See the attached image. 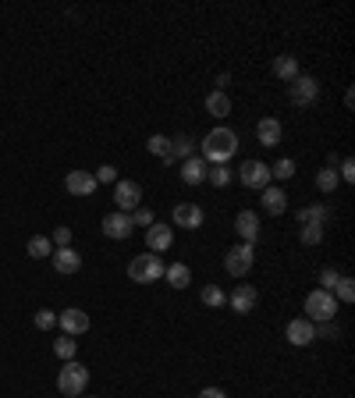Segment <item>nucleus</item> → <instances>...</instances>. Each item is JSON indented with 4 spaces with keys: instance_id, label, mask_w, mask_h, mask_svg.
<instances>
[{
    "instance_id": "obj_1",
    "label": "nucleus",
    "mask_w": 355,
    "mask_h": 398,
    "mask_svg": "<svg viewBox=\"0 0 355 398\" xmlns=\"http://www.w3.org/2000/svg\"><path fill=\"white\" fill-rule=\"evenodd\" d=\"M199 146H203V160H210V164H227L234 153H239V135H234L231 128H224V125H217V128L206 132V139H203Z\"/></svg>"
},
{
    "instance_id": "obj_2",
    "label": "nucleus",
    "mask_w": 355,
    "mask_h": 398,
    "mask_svg": "<svg viewBox=\"0 0 355 398\" xmlns=\"http://www.w3.org/2000/svg\"><path fill=\"white\" fill-rule=\"evenodd\" d=\"M89 387V370L75 359H68L61 370H57V391L68 394V398H79L82 391Z\"/></svg>"
},
{
    "instance_id": "obj_3",
    "label": "nucleus",
    "mask_w": 355,
    "mask_h": 398,
    "mask_svg": "<svg viewBox=\"0 0 355 398\" xmlns=\"http://www.w3.org/2000/svg\"><path fill=\"white\" fill-rule=\"evenodd\" d=\"M128 277H132L135 284H153V281L163 277V260L153 256V253L132 256V263H128Z\"/></svg>"
},
{
    "instance_id": "obj_4",
    "label": "nucleus",
    "mask_w": 355,
    "mask_h": 398,
    "mask_svg": "<svg viewBox=\"0 0 355 398\" xmlns=\"http://www.w3.org/2000/svg\"><path fill=\"white\" fill-rule=\"evenodd\" d=\"M334 313H337V299H334L330 292L313 288V292L306 296V320H313V324H327V320H334Z\"/></svg>"
},
{
    "instance_id": "obj_5",
    "label": "nucleus",
    "mask_w": 355,
    "mask_h": 398,
    "mask_svg": "<svg viewBox=\"0 0 355 398\" xmlns=\"http://www.w3.org/2000/svg\"><path fill=\"white\" fill-rule=\"evenodd\" d=\"M253 263H256V253H253L249 242H239V246H231V249L224 253V270H227L231 277H246V274L253 270Z\"/></svg>"
},
{
    "instance_id": "obj_6",
    "label": "nucleus",
    "mask_w": 355,
    "mask_h": 398,
    "mask_svg": "<svg viewBox=\"0 0 355 398\" xmlns=\"http://www.w3.org/2000/svg\"><path fill=\"white\" fill-rule=\"evenodd\" d=\"M288 96H291V103L295 107H313L316 103V96H320V82L313 79V75H295L291 79V86H288Z\"/></svg>"
},
{
    "instance_id": "obj_7",
    "label": "nucleus",
    "mask_w": 355,
    "mask_h": 398,
    "mask_svg": "<svg viewBox=\"0 0 355 398\" xmlns=\"http://www.w3.org/2000/svg\"><path fill=\"white\" fill-rule=\"evenodd\" d=\"M239 182H242L246 189L263 192V189L270 185V167H267L263 160H246V164L239 167Z\"/></svg>"
},
{
    "instance_id": "obj_8",
    "label": "nucleus",
    "mask_w": 355,
    "mask_h": 398,
    "mask_svg": "<svg viewBox=\"0 0 355 398\" xmlns=\"http://www.w3.org/2000/svg\"><path fill=\"white\" fill-rule=\"evenodd\" d=\"M114 203H117V210H121V213H132V210L142 206V189H139L135 182L117 178V182H114Z\"/></svg>"
},
{
    "instance_id": "obj_9",
    "label": "nucleus",
    "mask_w": 355,
    "mask_h": 398,
    "mask_svg": "<svg viewBox=\"0 0 355 398\" xmlns=\"http://www.w3.org/2000/svg\"><path fill=\"white\" fill-rule=\"evenodd\" d=\"M284 338L291 341L295 349H306V345H313V341H316V324L306 320V317H295V320L284 327Z\"/></svg>"
},
{
    "instance_id": "obj_10",
    "label": "nucleus",
    "mask_w": 355,
    "mask_h": 398,
    "mask_svg": "<svg viewBox=\"0 0 355 398\" xmlns=\"http://www.w3.org/2000/svg\"><path fill=\"white\" fill-rule=\"evenodd\" d=\"M135 232V224H132V213H121V210H114L103 217V235L114 239V242H125L128 235Z\"/></svg>"
},
{
    "instance_id": "obj_11",
    "label": "nucleus",
    "mask_w": 355,
    "mask_h": 398,
    "mask_svg": "<svg viewBox=\"0 0 355 398\" xmlns=\"http://www.w3.org/2000/svg\"><path fill=\"white\" fill-rule=\"evenodd\" d=\"M170 217H174V224H178V227H189V232L203 227V220H206V213H203V206H199V203H178Z\"/></svg>"
},
{
    "instance_id": "obj_12",
    "label": "nucleus",
    "mask_w": 355,
    "mask_h": 398,
    "mask_svg": "<svg viewBox=\"0 0 355 398\" xmlns=\"http://www.w3.org/2000/svg\"><path fill=\"white\" fill-rule=\"evenodd\" d=\"M57 324L65 327V334L79 338V334H86V331H89V313H86V310H79V306H72V310H61V313H57Z\"/></svg>"
},
{
    "instance_id": "obj_13",
    "label": "nucleus",
    "mask_w": 355,
    "mask_h": 398,
    "mask_svg": "<svg viewBox=\"0 0 355 398\" xmlns=\"http://www.w3.org/2000/svg\"><path fill=\"white\" fill-rule=\"evenodd\" d=\"M146 246H149V253H167V249L174 246V227L153 220V224L146 227Z\"/></svg>"
},
{
    "instance_id": "obj_14",
    "label": "nucleus",
    "mask_w": 355,
    "mask_h": 398,
    "mask_svg": "<svg viewBox=\"0 0 355 398\" xmlns=\"http://www.w3.org/2000/svg\"><path fill=\"white\" fill-rule=\"evenodd\" d=\"M65 189L79 199L93 196L96 192V178H93V171H68V178H65Z\"/></svg>"
},
{
    "instance_id": "obj_15",
    "label": "nucleus",
    "mask_w": 355,
    "mask_h": 398,
    "mask_svg": "<svg viewBox=\"0 0 355 398\" xmlns=\"http://www.w3.org/2000/svg\"><path fill=\"white\" fill-rule=\"evenodd\" d=\"M256 303H260V292L253 288V284H239V288L227 296V306H231L234 313H253Z\"/></svg>"
},
{
    "instance_id": "obj_16",
    "label": "nucleus",
    "mask_w": 355,
    "mask_h": 398,
    "mask_svg": "<svg viewBox=\"0 0 355 398\" xmlns=\"http://www.w3.org/2000/svg\"><path fill=\"white\" fill-rule=\"evenodd\" d=\"M234 232H239V239L242 242H256L260 239V213H253V210H242L239 217H234Z\"/></svg>"
},
{
    "instance_id": "obj_17",
    "label": "nucleus",
    "mask_w": 355,
    "mask_h": 398,
    "mask_svg": "<svg viewBox=\"0 0 355 398\" xmlns=\"http://www.w3.org/2000/svg\"><path fill=\"white\" fill-rule=\"evenodd\" d=\"M50 263H53L57 274H75V270L82 267V256H79L72 246H65V249H53V253H50Z\"/></svg>"
},
{
    "instance_id": "obj_18",
    "label": "nucleus",
    "mask_w": 355,
    "mask_h": 398,
    "mask_svg": "<svg viewBox=\"0 0 355 398\" xmlns=\"http://www.w3.org/2000/svg\"><path fill=\"white\" fill-rule=\"evenodd\" d=\"M260 206H263L270 217H281V213L288 210V192H284V189H274V185H267V189H263V199H260Z\"/></svg>"
},
{
    "instance_id": "obj_19",
    "label": "nucleus",
    "mask_w": 355,
    "mask_h": 398,
    "mask_svg": "<svg viewBox=\"0 0 355 398\" xmlns=\"http://www.w3.org/2000/svg\"><path fill=\"white\" fill-rule=\"evenodd\" d=\"M281 135H284V128H281L277 118H260V125H256V139H260V146H277Z\"/></svg>"
},
{
    "instance_id": "obj_20",
    "label": "nucleus",
    "mask_w": 355,
    "mask_h": 398,
    "mask_svg": "<svg viewBox=\"0 0 355 398\" xmlns=\"http://www.w3.org/2000/svg\"><path fill=\"white\" fill-rule=\"evenodd\" d=\"M206 160L203 157H189L185 164H182V182L185 185H199V182H206Z\"/></svg>"
},
{
    "instance_id": "obj_21",
    "label": "nucleus",
    "mask_w": 355,
    "mask_h": 398,
    "mask_svg": "<svg viewBox=\"0 0 355 398\" xmlns=\"http://www.w3.org/2000/svg\"><path fill=\"white\" fill-rule=\"evenodd\" d=\"M163 277H167L170 288H178V292L192 284V270H189V263H170V267H163Z\"/></svg>"
},
{
    "instance_id": "obj_22",
    "label": "nucleus",
    "mask_w": 355,
    "mask_h": 398,
    "mask_svg": "<svg viewBox=\"0 0 355 398\" xmlns=\"http://www.w3.org/2000/svg\"><path fill=\"white\" fill-rule=\"evenodd\" d=\"M330 220V206L327 203H313V206H302L299 210V224H316V227H323Z\"/></svg>"
},
{
    "instance_id": "obj_23",
    "label": "nucleus",
    "mask_w": 355,
    "mask_h": 398,
    "mask_svg": "<svg viewBox=\"0 0 355 398\" xmlns=\"http://www.w3.org/2000/svg\"><path fill=\"white\" fill-rule=\"evenodd\" d=\"M206 114H210V118H227V114H231V100H227V93H220V89H213L210 96H206Z\"/></svg>"
},
{
    "instance_id": "obj_24",
    "label": "nucleus",
    "mask_w": 355,
    "mask_h": 398,
    "mask_svg": "<svg viewBox=\"0 0 355 398\" xmlns=\"http://www.w3.org/2000/svg\"><path fill=\"white\" fill-rule=\"evenodd\" d=\"M274 75H277V79H284V82H291L295 75H299V57H291V53L274 57Z\"/></svg>"
},
{
    "instance_id": "obj_25",
    "label": "nucleus",
    "mask_w": 355,
    "mask_h": 398,
    "mask_svg": "<svg viewBox=\"0 0 355 398\" xmlns=\"http://www.w3.org/2000/svg\"><path fill=\"white\" fill-rule=\"evenodd\" d=\"M146 150H149L153 157H160L163 164H170V160H174V146H170V135H149Z\"/></svg>"
},
{
    "instance_id": "obj_26",
    "label": "nucleus",
    "mask_w": 355,
    "mask_h": 398,
    "mask_svg": "<svg viewBox=\"0 0 355 398\" xmlns=\"http://www.w3.org/2000/svg\"><path fill=\"white\" fill-rule=\"evenodd\" d=\"M337 185H341V178H337L334 167H320V171H316V189H320L323 196H330Z\"/></svg>"
},
{
    "instance_id": "obj_27",
    "label": "nucleus",
    "mask_w": 355,
    "mask_h": 398,
    "mask_svg": "<svg viewBox=\"0 0 355 398\" xmlns=\"http://www.w3.org/2000/svg\"><path fill=\"white\" fill-rule=\"evenodd\" d=\"M199 299H203V306H210V310H220V306L227 303V296H224V288H220V284H203Z\"/></svg>"
},
{
    "instance_id": "obj_28",
    "label": "nucleus",
    "mask_w": 355,
    "mask_h": 398,
    "mask_svg": "<svg viewBox=\"0 0 355 398\" xmlns=\"http://www.w3.org/2000/svg\"><path fill=\"white\" fill-rule=\"evenodd\" d=\"M53 352H57V359H75V352H79V341L72 338V334H61V338H57L53 341Z\"/></svg>"
},
{
    "instance_id": "obj_29",
    "label": "nucleus",
    "mask_w": 355,
    "mask_h": 398,
    "mask_svg": "<svg viewBox=\"0 0 355 398\" xmlns=\"http://www.w3.org/2000/svg\"><path fill=\"white\" fill-rule=\"evenodd\" d=\"M330 296H334L337 303H355V281L341 274V277H337V284L330 288Z\"/></svg>"
},
{
    "instance_id": "obj_30",
    "label": "nucleus",
    "mask_w": 355,
    "mask_h": 398,
    "mask_svg": "<svg viewBox=\"0 0 355 398\" xmlns=\"http://www.w3.org/2000/svg\"><path fill=\"white\" fill-rule=\"evenodd\" d=\"M206 182L217 185V189H224V185L231 182V167H227V164H210V167H206Z\"/></svg>"
},
{
    "instance_id": "obj_31",
    "label": "nucleus",
    "mask_w": 355,
    "mask_h": 398,
    "mask_svg": "<svg viewBox=\"0 0 355 398\" xmlns=\"http://www.w3.org/2000/svg\"><path fill=\"white\" fill-rule=\"evenodd\" d=\"M50 253H53V242H50L46 235H32V239H29V256H32V260H46Z\"/></svg>"
},
{
    "instance_id": "obj_32",
    "label": "nucleus",
    "mask_w": 355,
    "mask_h": 398,
    "mask_svg": "<svg viewBox=\"0 0 355 398\" xmlns=\"http://www.w3.org/2000/svg\"><path fill=\"white\" fill-rule=\"evenodd\" d=\"M270 178H277V182H288V178H295V160H291V157L277 160V164L270 167Z\"/></svg>"
},
{
    "instance_id": "obj_33",
    "label": "nucleus",
    "mask_w": 355,
    "mask_h": 398,
    "mask_svg": "<svg viewBox=\"0 0 355 398\" xmlns=\"http://www.w3.org/2000/svg\"><path fill=\"white\" fill-rule=\"evenodd\" d=\"M170 146H174V157H182V160L196 157V142H192L189 135H174V139H170Z\"/></svg>"
},
{
    "instance_id": "obj_34",
    "label": "nucleus",
    "mask_w": 355,
    "mask_h": 398,
    "mask_svg": "<svg viewBox=\"0 0 355 398\" xmlns=\"http://www.w3.org/2000/svg\"><path fill=\"white\" fill-rule=\"evenodd\" d=\"M299 239H302V246H320V242H323V227H316V224H302Z\"/></svg>"
},
{
    "instance_id": "obj_35",
    "label": "nucleus",
    "mask_w": 355,
    "mask_h": 398,
    "mask_svg": "<svg viewBox=\"0 0 355 398\" xmlns=\"http://www.w3.org/2000/svg\"><path fill=\"white\" fill-rule=\"evenodd\" d=\"M93 178H96V185H114V182H117V167L103 164V167H96V171H93Z\"/></svg>"
},
{
    "instance_id": "obj_36",
    "label": "nucleus",
    "mask_w": 355,
    "mask_h": 398,
    "mask_svg": "<svg viewBox=\"0 0 355 398\" xmlns=\"http://www.w3.org/2000/svg\"><path fill=\"white\" fill-rule=\"evenodd\" d=\"M337 178H341V182H355V160H351V157L337 160Z\"/></svg>"
},
{
    "instance_id": "obj_37",
    "label": "nucleus",
    "mask_w": 355,
    "mask_h": 398,
    "mask_svg": "<svg viewBox=\"0 0 355 398\" xmlns=\"http://www.w3.org/2000/svg\"><path fill=\"white\" fill-rule=\"evenodd\" d=\"M36 327H39V331L57 327V313H53V310H36Z\"/></svg>"
},
{
    "instance_id": "obj_38",
    "label": "nucleus",
    "mask_w": 355,
    "mask_h": 398,
    "mask_svg": "<svg viewBox=\"0 0 355 398\" xmlns=\"http://www.w3.org/2000/svg\"><path fill=\"white\" fill-rule=\"evenodd\" d=\"M53 249H65V246H72V227H53Z\"/></svg>"
},
{
    "instance_id": "obj_39",
    "label": "nucleus",
    "mask_w": 355,
    "mask_h": 398,
    "mask_svg": "<svg viewBox=\"0 0 355 398\" xmlns=\"http://www.w3.org/2000/svg\"><path fill=\"white\" fill-rule=\"evenodd\" d=\"M132 224H139V227H149V224H153V210H149V206H139V210H132Z\"/></svg>"
},
{
    "instance_id": "obj_40",
    "label": "nucleus",
    "mask_w": 355,
    "mask_h": 398,
    "mask_svg": "<svg viewBox=\"0 0 355 398\" xmlns=\"http://www.w3.org/2000/svg\"><path fill=\"white\" fill-rule=\"evenodd\" d=\"M337 277H341V274H337L334 267H327V270L320 274V288H323V292H330V288H334V284H337Z\"/></svg>"
},
{
    "instance_id": "obj_41",
    "label": "nucleus",
    "mask_w": 355,
    "mask_h": 398,
    "mask_svg": "<svg viewBox=\"0 0 355 398\" xmlns=\"http://www.w3.org/2000/svg\"><path fill=\"white\" fill-rule=\"evenodd\" d=\"M316 334H320V338H337V324H334V320H327V324H320V327H316Z\"/></svg>"
},
{
    "instance_id": "obj_42",
    "label": "nucleus",
    "mask_w": 355,
    "mask_h": 398,
    "mask_svg": "<svg viewBox=\"0 0 355 398\" xmlns=\"http://www.w3.org/2000/svg\"><path fill=\"white\" fill-rule=\"evenodd\" d=\"M199 398H227V394H224L220 387H203V391H199Z\"/></svg>"
}]
</instances>
